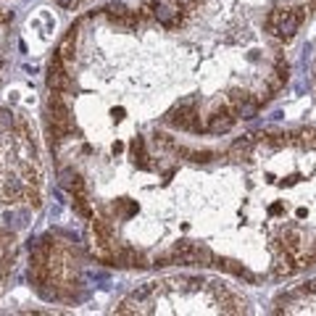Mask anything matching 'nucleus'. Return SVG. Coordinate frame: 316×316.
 Listing matches in <instances>:
<instances>
[{"mask_svg": "<svg viewBox=\"0 0 316 316\" xmlns=\"http://www.w3.org/2000/svg\"><path fill=\"white\" fill-rule=\"evenodd\" d=\"M47 87H50V92H71V76L63 69L58 53L50 58V66H47Z\"/></svg>", "mask_w": 316, "mask_h": 316, "instance_id": "f257e3e1", "label": "nucleus"}, {"mask_svg": "<svg viewBox=\"0 0 316 316\" xmlns=\"http://www.w3.org/2000/svg\"><path fill=\"white\" fill-rule=\"evenodd\" d=\"M198 119V111H195V100H182L177 108H171L166 114V121L177 129H190Z\"/></svg>", "mask_w": 316, "mask_h": 316, "instance_id": "f03ea898", "label": "nucleus"}, {"mask_svg": "<svg viewBox=\"0 0 316 316\" xmlns=\"http://www.w3.org/2000/svg\"><path fill=\"white\" fill-rule=\"evenodd\" d=\"M234 121H237L234 111H232L229 106H221V108H216L214 114L208 116V132H214V135H224V132H229L232 126H234Z\"/></svg>", "mask_w": 316, "mask_h": 316, "instance_id": "7ed1b4c3", "label": "nucleus"}, {"mask_svg": "<svg viewBox=\"0 0 316 316\" xmlns=\"http://www.w3.org/2000/svg\"><path fill=\"white\" fill-rule=\"evenodd\" d=\"M114 266H124V269H145V266H150L148 264V258L142 256L140 250H135V248H119L116 250V256H114Z\"/></svg>", "mask_w": 316, "mask_h": 316, "instance_id": "20e7f679", "label": "nucleus"}, {"mask_svg": "<svg viewBox=\"0 0 316 316\" xmlns=\"http://www.w3.org/2000/svg\"><path fill=\"white\" fill-rule=\"evenodd\" d=\"M24 190H27V185L19 182V179H3L0 182V203L13 205V203L24 200Z\"/></svg>", "mask_w": 316, "mask_h": 316, "instance_id": "39448f33", "label": "nucleus"}, {"mask_svg": "<svg viewBox=\"0 0 316 316\" xmlns=\"http://www.w3.org/2000/svg\"><path fill=\"white\" fill-rule=\"evenodd\" d=\"M295 261H293V253L287 250H277V256H274V264H272V274L277 279H284V277H290L295 274Z\"/></svg>", "mask_w": 316, "mask_h": 316, "instance_id": "423d86ee", "label": "nucleus"}, {"mask_svg": "<svg viewBox=\"0 0 316 316\" xmlns=\"http://www.w3.org/2000/svg\"><path fill=\"white\" fill-rule=\"evenodd\" d=\"M155 21L161 24L164 29H177V27H182L185 24V11H171V8H161L158 6V11H155Z\"/></svg>", "mask_w": 316, "mask_h": 316, "instance_id": "0eeeda50", "label": "nucleus"}, {"mask_svg": "<svg viewBox=\"0 0 316 316\" xmlns=\"http://www.w3.org/2000/svg\"><path fill=\"white\" fill-rule=\"evenodd\" d=\"M195 243H190V240H179V243H174L171 248V256H174V264H195Z\"/></svg>", "mask_w": 316, "mask_h": 316, "instance_id": "6e6552de", "label": "nucleus"}, {"mask_svg": "<svg viewBox=\"0 0 316 316\" xmlns=\"http://www.w3.org/2000/svg\"><path fill=\"white\" fill-rule=\"evenodd\" d=\"M74 53H76V29H71L69 35L61 40V45H58V58H61L63 63H69V61H74Z\"/></svg>", "mask_w": 316, "mask_h": 316, "instance_id": "1a4fd4ad", "label": "nucleus"}, {"mask_svg": "<svg viewBox=\"0 0 316 316\" xmlns=\"http://www.w3.org/2000/svg\"><path fill=\"white\" fill-rule=\"evenodd\" d=\"M92 234H95V243H114V229L106 219L92 216Z\"/></svg>", "mask_w": 316, "mask_h": 316, "instance_id": "9d476101", "label": "nucleus"}, {"mask_svg": "<svg viewBox=\"0 0 316 316\" xmlns=\"http://www.w3.org/2000/svg\"><path fill=\"white\" fill-rule=\"evenodd\" d=\"M290 16V8H274L272 13L266 16V32L269 35H274L277 37V32H279V24L284 21Z\"/></svg>", "mask_w": 316, "mask_h": 316, "instance_id": "9b49d317", "label": "nucleus"}, {"mask_svg": "<svg viewBox=\"0 0 316 316\" xmlns=\"http://www.w3.org/2000/svg\"><path fill=\"white\" fill-rule=\"evenodd\" d=\"M250 148H253V137H250V135H243L240 140L232 142L229 155H232V158H245V155L250 153Z\"/></svg>", "mask_w": 316, "mask_h": 316, "instance_id": "f8f14e48", "label": "nucleus"}, {"mask_svg": "<svg viewBox=\"0 0 316 316\" xmlns=\"http://www.w3.org/2000/svg\"><path fill=\"white\" fill-rule=\"evenodd\" d=\"M214 266L219 269V272H227V274H234V277H240L243 269H245L240 261H234V258H214Z\"/></svg>", "mask_w": 316, "mask_h": 316, "instance_id": "ddd939ff", "label": "nucleus"}, {"mask_svg": "<svg viewBox=\"0 0 316 316\" xmlns=\"http://www.w3.org/2000/svg\"><path fill=\"white\" fill-rule=\"evenodd\" d=\"M103 11H106V16H108V19L114 21L116 27H121V21L126 19V13H129V8H126V6H121V3H108Z\"/></svg>", "mask_w": 316, "mask_h": 316, "instance_id": "4468645a", "label": "nucleus"}, {"mask_svg": "<svg viewBox=\"0 0 316 316\" xmlns=\"http://www.w3.org/2000/svg\"><path fill=\"white\" fill-rule=\"evenodd\" d=\"M232 111H234V116H237V119H256V114H258V100L253 98V100H248V103L234 106Z\"/></svg>", "mask_w": 316, "mask_h": 316, "instance_id": "2eb2a0df", "label": "nucleus"}, {"mask_svg": "<svg viewBox=\"0 0 316 316\" xmlns=\"http://www.w3.org/2000/svg\"><path fill=\"white\" fill-rule=\"evenodd\" d=\"M71 205H74V211L82 216V219H92V211H90L85 195H71Z\"/></svg>", "mask_w": 316, "mask_h": 316, "instance_id": "dca6fc26", "label": "nucleus"}, {"mask_svg": "<svg viewBox=\"0 0 316 316\" xmlns=\"http://www.w3.org/2000/svg\"><path fill=\"white\" fill-rule=\"evenodd\" d=\"M214 250L211 248H205V245H198L195 248V264H200V266H214Z\"/></svg>", "mask_w": 316, "mask_h": 316, "instance_id": "f3484780", "label": "nucleus"}, {"mask_svg": "<svg viewBox=\"0 0 316 316\" xmlns=\"http://www.w3.org/2000/svg\"><path fill=\"white\" fill-rule=\"evenodd\" d=\"M24 200L32 205V208H40V205H42L40 187H35V185H27V190H24Z\"/></svg>", "mask_w": 316, "mask_h": 316, "instance_id": "a211bd4d", "label": "nucleus"}, {"mask_svg": "<svg viewBox=\"0 0 316 316\" xmlns=\"http://www.w3.org/2000/svg\"><path fill=\"white\" fill-rule=\"evenodd\" d=\"M66 190L71 195H85V179H82V174H74V177L66 179Z\"/></svg>", "mask_w": 316, "mask_h": 316, "instance_id": "6ab92c4d", "label": "nucleus"}, {"mask_svg": "<svg viewBox=\"0 0 316 316\" xmlns=\"http://www.w3.org/2000/svg\"><path fill=\"white\" fill-rule=\"evenodd\" d=\"M248 100H253V95H250L248 90H240V87L229 90V106H232V108L240 106V103H248Z\"/></svg>", "mask_w": 316, "mask_h": 316, "instance_id": "aec40b11", "label": "nucleus"}, {"mask_svg": "<svg viewBox=\"0 0 316 316\" xmlns=\"http://www.w3.org/2000/svg\"><path fill=\"white\" fill-rule=\"evenodd\" d=\"M155 11H158V0H142V6L137 8V13L142 16V21H145V19H155Z\"/></svg>", "mask_w": 316, "mask_h": 316, "instance_id": "412c9836", "label": "nucleus"}, {"mask_svg": "<svg viewBox=\"0 0 316 316\" xmlns=\"http://www.w3.org/2000/svg\"><path fill=\"white\" fill-rule=\"evenodd\" d=\"M13 126H16V116L8 108H0V132H11Z\"/></svg>", "mask_w": 316, "mask_h": 316, "instance_id": "4be33fe9", "label": "nucleus"}, {"mask_svg": "<svg viewBox=\"0 0 316 316\" xmlns=\"http://www.w3.org/2000/svg\"><path fill=\"white\" fill-rule=\"evenodd\" d=\"M187 158L193 164H208L214 158V150H187Z\"/></svg>", "mask_w": 316, "mask_h": 316, "instance_id": "5701e85b", "label": "nucleus"}, {"mask_svg": "<svg viewBox=\"0 0 316 316\" xmlns=\"http://www.w3.org/2000/svg\"><path fill=\"white\" fill-rule=\"evenodd\" d=\"M155 287H158L155 282H148V284H142V287H137V290L132 293V300H145V298H148V295H150V293H153Z\"/></svg>", "mask_w": 316, "mask_h": 316, "instance_id": "b1692460", "label": "nucleus"}, {"mask_svg": "<svg viewBox=\"0 0 316 316\" xmlns=\"http://www.w3.org/2000/svg\"><path fill=\"white\" fill-rule=\"evenodd\" d=\"M155 142H158L161 148H166V150H174V148H177V142H174L166 132H155Z\"/></svg>", "mask_w": 316, "mask_h": 316, "instance_id": "393cba45", "label": "nucleus"}, {"mask_svg": "<svg viewBox=\"0 0 316 316\" xmlns=\"http://www.w3.org/2000/svg\"><path fill=\"white\" fill-rule=\"evenodd\" d=\"M11 245H13V234H11L8 229L0 227V253H3V250H11Z\"/></svg>", "mask_w": 316, "mask_h": 316, "instance_id": "a878e982", "label": "nucleus"}, {"mask_svg": "<svg viewBox=\"0 0 316 316\" xmlns=\"http://www.w3.org/2000/svg\"><path fill=\"white\" fill-rule=\"evenodd\" d=\"M171 264H174V256H171V250H169V253H158L150 266H171Z\"/></svg>", "mask_w": 316, "mask_h": 316, "instance_id": "bb28decb", "label": "nucleus"}, {"mask_svg": "<svg viewBox=\"0 0 316 316\" xmlns=\"http://www.w3.org/2000/svg\"><path fill=\"white\" fill-rule=\"evenodd\" d=\"M295 293H298V295H316V279H311V282H306V284H300Z\"/></svg>", "mask_w": 316, "mask_h": 316, "instance_id": "cd10ccee", "label": "nucleus"}, {"mask_svg": "<svg viewBox=\"0 0 316 316\" xmlns=\"http://www.w3.org/2000/svg\"><path fill=\"white\" fill-rule=\"evenodd\" d=\"M142 148H145V142H142V137H132V142H129V150H132L135 155H140V153H142Z\"/></svg>", "mask_w": 316, "mask_h": 316, "instance_id": "c85d7f7f", "label": "nucleus"}, {"mask_svg": "<svg viewBox=\"0 0 316 316\" xmlns=\"http://www.w3.org/2000/svg\"><path fill=\"white\" fill-rule=\"evenodd\" d=\"M56 3H58L61 8H71V6H74V0H56Z\"/></svg>", "mask_w": 316, "mask_h": 316, "instance_id": "c756f323", "label": "nucleus"}, {"mask_svg": "<svg viewBox=\"0 0 316 316\" xmlns=\"http://www.w3.org/2000/svg\"><path fill=\"white\" fill-rule=\"evenodd\" d=\"M311 253H313V256H316V240L311 243Z\"/></svg>", "mask_w": 316, "mask_h": 316, "instance_id": "7c9ffc66", "label": "nucleus"}, {"mask_svg": "<svg viewBox=\"0 0 316 316\" xmlns=\"http://www.w3.org/2000/svg\"><path fill=\"white\" fill-rule=\"evenodd\" d=\"M0 287H3V284H0Z\"/></svg>", "mask_w": 316, "mask_h": 316, "instance_id": "2f4dec72", "label": "nucleus"}]
</instances>
